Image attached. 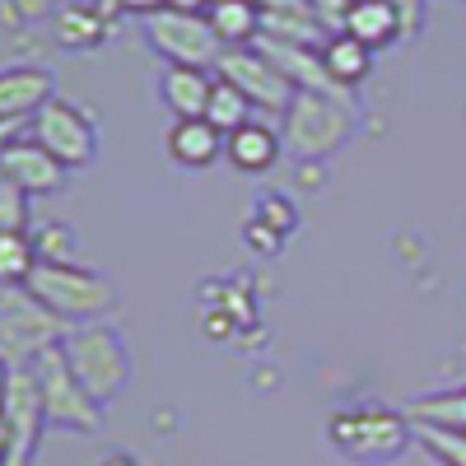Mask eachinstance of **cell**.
<instances>
[{
  "label": "cell",
  "instance_id": "1",
  "mask_svg": "<svg viewBox=\"0 0 466 466\" xmlns=\"http://www.w3.org/2000/svg\"><path fill=\"white\" fill-rule=\"evenodd\" d=\"M355 136V98L350 89H299L280 112V140L303 164L331 159Z\"/></svg>",
  "mask_w": 466,
  "mask_h": 466
},
{
  "label": "cell",
  "instance_id": "2",
  "mask_svg": "<svg viewBox=\"0 0 466 466\" xmlns=\"http://www.w3.org/2000/svg\"><path fill=\"white\" fill-rule=\"evenodd\" d=\"M24 289L47 308L52 318H61L66 327L80 322H103L116 308V289L107 276L80 266V261H37L28 270Z\"/></svg>",
  "mask_w": 466,
  "mask_h": 466
},
{
  "label": "cell",
  "instance_id": "3",
  "mask_svg": "<svg viewBox=\"0 0 466 466\" xmlns=\"http://www.w3.org/2000/svg\"><path fill=\"white\" fill-rule=\"evenodd\" d=\"M327 443L345 457V461H360V466H382V461H397L410 443H415V420L392 410V406H345L327 420Z\"/></svg>",
  "mask_w": 466,
  "mask_h": 466
},
{
  "label": "cell",
  "instance_id": "4",
  "mask_svg": "<svg viewBox=\"0 0 466 466\" xmlns=\"http://www.w3.org/2000/svg\"><path fill=\"white\" fill-rule=\"evenodd\" d=\"M61 350H66V364L75 369V378L85 382V392L98 406H112L116 397L127 392V382H131V350H127L122 331H116L112 322L66 327Z\"/></svg>",
  "mask_w": 466,
  "mask_h": 466
},
{
  "label": "cell",
  "instance_id": "5",
  "mask_svg": "<svg viewBox=\"0 0 466 466\" xmlns=\"http://www.w3.org/2000/svg\"><path fill=\"white\" fill-rule=\"evenodd\" d=\"M61 336L66 322L52 318L24 285H0V369H28Z\"/></svg>",
  "mask_w": 466,
  "mask_h": 466
},
{
  "label": "cell",
  "instance_id": "6",
  "mask_svg": "<svg viewBox=\"0 0 466 466\" xmlns=\"http://www.w3.org/2000/svg\"><path fill=\"white\" fill-rule=\"evenodd\" d=\"M28 369L37 378V392H43V410H47L52 430H75V434H98L103 430V406L85 392V382L66 364L61 340L47 345Z\"/></svg>",
  "mask_w": 466,
  "mask_h": 466
},
{
  "label": "cell",
  "instance_id": "7",
  "mask_svg": "<svg viewBox=\"0 0 466 466\" xmlns=\"http://www.w3.org/2000/svg\"><path fill=\"white\" fill-rule=\"evenodd\" d=\"M28 136L43 145L47 154H56L66 168H89L98 159V122H94V112L80 107V103H70V98H61V94L47 98L43 107L33 112Z\"/></svg>",
  "mask_w": 466,
  "mask_h": 466
},
{
  "label": "cell",
  "instance_id": "8",
  "mask_svg": "<svg viewBox=\"0 0 466 466\" xmlns=\"http://www.w3.org/2000/svg\"><path fill=\"white\" fill-rule=\"evenodd\" d=\"M145 43L168 66H210L215 70V61L224 52V43L215 37L206 15H187V10H168V5L145 19Z\"/></svg>",
  "mask_w": 466,
  "mask_h": 466
},
{
  "label": "cell",
  "instance_id": "9",
  "mask_svg": "<svg viewBox=\"0 0 466 466\" xmlns=\"http://www.w3.org/2000/svg\"><path fill=\"white\" fill-rule=\"evenodd\" d=\"M0 410L10 420V457L5 466H33L37 443L47 430L43 392H37L33 369H0Z\"/></svg>",
  "mask_w": 466,
  "mask_h": 466
},
{
  "label": "cell",
  "instance_id": "10",
  "mask_svg": "<svg viewBox=\"0 0 466 466\" xmlns=\"http://www.w3.org/2000/svg\"><path fill=\"white\" fill-rule=\"evenodd\" d=\"M215 75L219 80H228L233 89H243L252 107H266V112H285L294 103V85L285 80V75L266 61V52L252 43V47H224L219 61H215Z\"/></svg>",
  "mask_w": 466,
  "mask_h": 466
},
{
  "label": "cell",
  "instance_id": "11",
  "mask_svg": "<svg viewBox=\"0 0 466 466\" xmlns=\"http://www.w3.org/2000/svg\"><path fill=\"white\" fill-rule=\"evenodd\" d=\"M0 173H10L28 197H56V191L66 187V164L56 159V154H47L43 145H37L33 136H28V127L0 149Z\"/></svg>",
  "mask_w": 466,
  "mask_h": 466
},
{
  "label": "cell",
  "instance_id": "12",
  "mask_svg": "<svg viewBox=\"0 0 466 466\" xmlns=\"http://www.w3.org/2000/svg\"><path fill=\"white\" fill-rule=\"evenodd\" d=\"M47 98H56V80L47 66H0V122L28 127Z\"/></svg>",
  "mask_w": 466,
  "mask_h": 466
},
{
  "label": "cell",
  "instance_id": "13",
  "mask_svg": "<svg viewBox=\"0 0 466 466\" xmlns=\"http://www.w3.org/2000/svg\"><path fill=\"white\" fill-rule=\"evenodd\" d=\"M280 154H285V140H280V127H270V122H243L238 131H228L224 136V159L248 173V177H261L280 164Z\"/></svg>",
  "mask_w": 466,
  "mask_h": 466
},
{
  "label": "cell",
  "instance_id": "14",
  "mask_svg": "<svg viewBox=\"0 0 466 466\" xmlns=\"http://www.w3.org/2000/svg\"><path fill=\"white\" fill-rule=\"evenodd\" d=\"M257 47L266 52V61L276 66L294 89H336V85L327 80L322 47H313V43H289V37H257Z\"/></svg>",
  "mask_w": 466,
  "mask_h": 466
},
{
  "label": "cell",
  "instance_id": "15",
  "mask_svg": "<svg viewBox=\"0 0 466 466\" xmlns=\"http://www.w3.org/2000/svg\"><path fill=\"white\" fill-rule=\"evenodd\" d=\"M210 89H215V70L210 66H164L159 70V98H164V107L177 116V122H187V116H206Z\"/></svg>",
  "mask_w": 466,
  "mask_h": 466
},
{
  "label": "cell",
  "instance_id": "16",
  "mask_svg": "<svg viewBox=\"0 0 466 466\" xmlns=\"http://www.w3.org/2000/svg\"><path fill=\"white\" fill-rule=\"evenodd\" d=\"M340 33L360 37L364 47L382 52V47L401 43V19L392 10V0H350L345 19H340Z\"/></svg>",
  "mask_w": 466,
  "mask_h": 466
},
{
  "label": "cell",
  "instance_id": "17",
  "mask_svg": "<svg viewBox=\"0 0 466 466\" xmlns=\"http://www.w3.org/2000/svg\"><path fill=\"white\" fill-rule=\"evenodd\" d=\"M168 159L177 168H210L215 159H224V131H215L206 116L173 122V131H168Z\"/></svg>",
  "mask_w": 466,
  "mask_h": 466
},
{
  "label": "cell",
  "instance_id": "18",
  "mask_svg": "<svg viewBox=\"0 0 466 466\" xmlns=\"http://www.w3.org/2000/svg\"><path fill=\"white\" fill-rule=\"evenodd\" d=\"M322 66H327V80L336 89H355L369 80V70H373V47H364L360 37H350V33H327L322 37Z\"/></svg>",
  "mask_w": 466,
  "mask_h": 466
},
{
  "label": "cell",
  "instance_id": "19",
  "mask_svg": "<svg viewBox=\"0 0 466 466\" xmlns=\"http://www.w3.org/2000/svg\"><path fill=\"white\" fill-rule=\"evenodd\" d=\"M210 28L224 47H252L261 37V5L257 0H210Z\"/></svg>",
  "mask_w": 466,
  "mask_h": 466
},
{
  "label": "cell",
  "instance_id": "20",
  "mask_svg": "<svg viewBox=\"0 0 466 466\" xmlns=\"http://www.w3.org/2000/svg\"><path fill=\"white\" fill-rule=\"evenodd\" d=\"M107 37V15L103 10H89V5H66L56 15V43L61 47H75V52H89Z\"/></svg>",
  "mask_w": 466,
  "mask_h": 466
},
{
  "label": "cell",
  "instance_id": "21",
  "mask_svg": "<svg viewBox=\"0 0 466 466\" xmlns=\"http://www.w3.org/2000/svg\"><path fill=\"white\" fill-rule=\"evenodd\" d=\"M415 424H439V430H457L466 434V387H452V392H434V397H420L406 410Z\"/></svg>",
  "mask_w": 466,
  "mask_h": 466
},
{
  "label": "cell",
  "instance_id": "22",
  "mask_svg": "<svg viewBox=\"0 0 466 466\" xmlns=\"http://www.w3.org/2000/svg\"><path fill=\"white\" fill-rule=\"evenodd\" d=\"M252 103H248V94L243 89H233L228 80H219L215 75V89H210V103H206V122L215 127V131H238L243 122H252Z\"/></svg>",
  "mask_w": 466,
  "mask_h": 466
},
{
  "label": "cell",
  "instance_id": "23",
  "mask_svg": "<svg viewBox=\"0 0 466 466\" xmlns=\"http://www.w3.org/2000/svg\"><path fill=\"white\" fill-rule=\"evenodd\" d=\"M33 266H37V252L28 233H0V285H24Z\"/></svg>",
  "mask_w": 466,
  "mask_h": 466
},
{
  "label": "cell",
  "instance_id": "24",
  "mask_svg": "<svg viewBox=\"0 0 466 466\" xmlns=\"http://www.w3.org/2000/svg\"><path fill=\"white\" fill-rule=\"evenodd\" d=\"M252 219H261L270 233H280L285 243H289L294 233H299V206L285 197V191H266V197H257V206H252Z\"/></svg>",
  "mask_w": 466,
  "mask_h": 466
},
{
  "label": "cell",
  "instance_id": "25",
  "mask_svg": "<svg viewBox=\"0 0 466 466\" xmlns=\"http://www.w3.org/2000/svg\"><path fill=\"white\" fill-rule=\"evenodd\" d=\"M28 191L10 177V173H0V233H28L33 215H28Z\"/></svg>",
  "mask_w": 466,
  "mask_h": 466
},
{
  "label": "cell",
  "instance_id": "26",
  "mask_svg": "<svg viewBox=\"0 0 466 466\" xmlns=\"http://www.w3.org/2000/svg\"><path fill=\"white\" fill-rule=\"evenodd\" d=\"M415 439L430 448L434 461H443V466H466V434L439 430V424H415Z\"/></svg>",
  "mask_w": 466,
  "mask_h": 466
},
{
  "label": "cell",
  "instance_id": "27",
  "mask_svg": "<svg viewBox=\"0 0 466 466\" xmlns=\"http://www.w3.org/2000/svg\"><path fill=\"white\" fill-rule=\"evenodd\" d=\"M28 238H33L37 261H75V257H70V252H75V233H70L66 224H43V228H33Z\"/></svg>",
  "mask_w": 466,
  "mask_h": 466
},
{
  "label": "cell",
  "instance_id": "28",
  "mask_svg": "<svg viewBox=\"0 0 466 466\" xmlns=\"http://www.w3.org/2000/svg\"><path fill=\"white\" fill-rule=\"evenodd\" d=\"M243 238H248V243H252L261 257H276V252L285 248V238H280V233H270V228H266L261 219H252V215H248V224H243Z\"/></svg>",
  "mask_w": 466,
  "mask_h": 466
},
{
  "label": "cell",
  "instance_id": "29",
  "mask_svg": "<svg viewBox=\"0 0 466 466\" xmlns=\"http://www.w3.org/2000/svg\"><path fill=\"white\" fill-rule=\"evenodd\" d=\"M392 10L401 19V37L420 33V19H424V0H392Z\"/></svg>",
  "mask_w": 466,
  "mask_h": 466
},
{
  "label": "cell",
  "instance_id": "30",
  "mask_svg": "<svg viewBox=\"0 0 466 466\" xmlns=\"http://www.w3.org/2000/svg\"><path fill=\"white\" fill-rule=\"evenodd\" d=\"M168 10H187V15H206L210 10V0H164Z\"/></svg>",
  "mask_w": 466,
  "mask_h": 466
},
{
  "label": "cell",
  "instance_id": "31",
  "mask_svg": "<svg viewBox=\"0 0 466 466\" xmlns=\"http://www.w3.org/2000/svg\"><path fill=\"white\" fill-rule=\"evenodd\" d=\"M5 457H10V420L0 410V466H5Z\"/></svg>",
  "mask_w": 466,
  "mask_h": 466
},
{
  "label": "cell",
  "instance_id": "32",
  "mask_svg": "<svg viewBox=\"0 0 466 466\" xmlns=\"http://www.w3.org/2000/svg\"><path fill=\"white\" fill-rule=\"evenodd\" d=\"M19 131H24L19 122H0V149H5V145H10V140H15Z\"/></svg>",
  "mask_w": 466,
  "mask_h": 466
},
{
  "label": "cell",
  "instance_id": "33",
  "mask_svg": "<svg viewBox=\"0 0 466 466\" xmlns=\"http://www.w3.org/2000/svg\"><path fill=\"white\" fill-rule=\"evenodd\" d=\"M98 466H136V457H127V452H112V457H103Z\"/></svg>",
  "mask_w": 466,
  "mask_h": 466
}]
</instances>
